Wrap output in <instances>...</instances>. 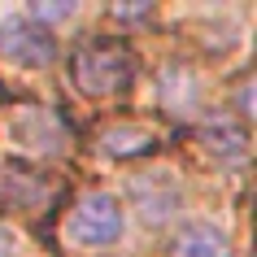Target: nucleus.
Segmentation results:
<instances>
[{
    "label": "nucleus",
    "mask_w": 257,
    "mask_h": 257,
    "mask_svg": "<svg viewBox=\"0 0 257 257\" xmlns=\"http://www.w3.org/2000/svg\"><path fill=\"white\" fill-rule=\"evenodd\" d=\"M66 192L70 188H66V179L57 175V170L18 162V157L0 162V214H5V218L44 227V222L61 209Z\"/></svg>",
    "instance_id": "f257e3e1"
},
{
    "label": "nucleus",
    "mask_w": 257,
    "mask_h": 257,
    "mask_svg": "<svg viewBox=\"0 0 257 257\" xmlns=\"http://www.w3.org/2000/svg\"><path fill=\"white\" fill-rule=\"evenodd\" d=\"M70 83L87 100H113L136 83V53L122 40H87L70 57Z\"/></svg>",
    "instance_id": "f03ea898"
},
{
    "label": "nucleus",
    "mask_w": 257,
    "mask_h": 257,
    "mask_svg": "<svg viewBox=\"0 0 257 257\" xmlns=\"http://www.w3.org/2000/svg\"><path fill=\"white\" fill-rule=\"evenodd\" d=\"M118 235H122L118 196H109V192H87V196L70 209V240L87 244V248H100V244H113Z\"/></svg>",
    "instance_id": "7ed1b4c3"
},
{
    "label": "nucleus",
    "mask_w": 257,
    "mask_h": 257,
    "mask_svg": "<svg viewBox=\"0 0 257 257\" xmlns=\"http://www.w3.org/2000/svg\"><path fill=\"white\" fill-rule=\"evenodd\" d=\"M0 53L27 70H44L53 61V31L35 27L31 18H0Z\"/></svg>",
    "instance_id": "20e7f679"
},
{
    "label": "nucleus",
    "mask_w": 257,
    "mask_h": 257,
    "mask_svg": "<svg viewBox=\"0 0 257 257\" xmlns=\"http://www.w3.org/2000/svg\"><path fill=\"white\" fill-rule=\"evenodd\" d=\"M9 131H14L18 144H27V149H35V153H53V157L66 149V140H70V126L61 122V113L48 109V105H22V109H14Z\"/></svg>",
    "instance_id": "39448f33"
},
{
    "label": "nucleus",
    "mask_w": 257,
    "mask_h": 257,
    "mask_svg": "<svg viewBox=\"0 0 257 257\" xmlns=\"http://www.w3.org/2000/svg\"><path fill=\"white\" fill-rule=\"evenodd\" d=\"M162 144L157 140V126L144 118H113L105 122L100 131H96V149L105 153V157H113V162H131V157H144V153H153Z\"/></svg>",
    "instance_id": "423d86ee"
},
{
    "label": "nucleus",
    "mask_w": 257,
    "mask_h": 257,
    "mask_svg": "<svg viewBox=\"0 0 257 257\" xmlns=\"http://www.w3.org/2000/svg\"><path fill=\"white\" fill-rule=\"evenodd\" d=\"M196 144H201L205 153H214L218 162H244V153H248L244 126L231 122V118H209L201 131H196Z\"/></svg>",
    "instance_id": "0eeeda50"
},
{
    "label": "nucleus",
    "mask_w": 257,
    "mask_h": 257,
    "mask_svg": "<svg viewBox=\"0 0 257 257\" xmlns=\"http://www.w3.org/2000/svg\"><path fill=\"white\" fill-rule=\"evenodd\" d=\"M170 257H231V244L214 222H188L170 244Z\"/></svg>",
    "instance_id": "6e6552de"
},
{
    "label": "nucleus",
    "mask_w": 257,
    "mask_h": 257,
    "mask_svg": "<svg viewBox=\"0 0 257 257\" xmlns=\"http://www.w3.org/2000/svg\"><path fill=\"white\" fill-rule=\"evenodd\" d=\"M74 14H79L74 5H31V22L44 27V31H48V22H66V18H74Z\"/></svg>",
    "instance_id": "1a4fd4ad"
},
{
    "label": "nucleus",
    "mask_w": 257,
    "mask_h": 257,
    "mask_svg": "<svg viewBox=\"0 0 257 257\" xmlns=\"http://www.w3.org/2000/svg\"><path fill=\"white\" fill-rule=\"evenodd\" d=\"M5 244H9V240H5V231H0V257H5Z\"/></svg>",
    "instance_id": "9d476101"
}]
</instances>
